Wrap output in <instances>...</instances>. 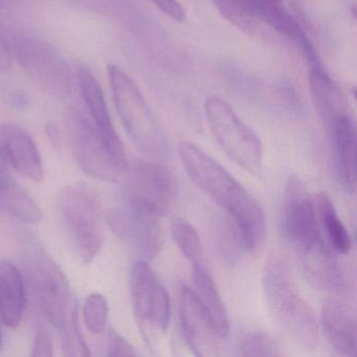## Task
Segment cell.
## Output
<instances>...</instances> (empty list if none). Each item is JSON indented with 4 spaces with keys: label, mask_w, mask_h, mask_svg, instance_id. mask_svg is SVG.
Returning a JSON list of instances; mask_svg holds the SVG:
<instances>
[{
    "label": "cell",
    "mask_w": 357,
    "mask_h": 357,
    "mask_svg": "<svg viewBox=\"0 0 357 357\" xmlns=\"http://www.w3.org/2000/svg\"><path fill=\"white\" fill-rule=\"evenodd\" d=\"M177 153L193 183L225 211L244 252H256L266 235V218L258 200L218 162L191 142H181Z\"/></svg>",
    "instance_id": "obj_1"
},
{
    "label": "cell",
    "mask_w": 357,
    "mask_h": 357,
    "mask_svg": "<svg viewBox=\"0 0 357 357\" xmlns=\"http://www.w3.org/2000/svg\"><path fill=\"white\" fill-rule=\"evenodd\" d=\"M263 288L273 321L292 340L306 349L317 344L319 327L310 305L301 294L287 256L281 250L269 255Z\"/></svg>",
    "instance_id": "obj_2"
},
{
    "label": "cell",
    "mask_w": 357,
    "mask_h": 357,
    "mask_svg": "<svg viewBox=\"0 0 357 357\" xmlns=\"http://www.w3.org/2000/svg\"><path fill=\"white\" fill-rule=\"evenodd\" d=\"M107 74L116 112L133 143L154 160H168L170 142L137 83L116 64L108 66Z\"/></svg>",
    "instance_id": "obj_3"
},
{
    "label": "cell",
    "mask_w": 357,
    "mask_h": 357,
    "mask_svg": "<svg viewBox=\"0 0 357 357\" xmlns=\"http://www.w3.org/2000/svg\"><path fill=\"white\" fill-rule=\"evenodd\" d=\"M62 225L75 254L89 264L104 243L103 208L99 194L89 183L68 185L59 198Z\"/></svg>",
    "instance_id": "obj_4"
},
{
    "label": "cell",
    "mask_w": 357,
    "mask_h": 357,
    "mask_svg": "<svg viewBox=\"0 0 357 357\" xmlns=\"http://www.w3.org/2000/svg\"><path fill=\"white\" fill-rule=\"evenodd\" d=\"M26 271L43 314L61 336L68 333L78 317L68 278L57 263L37 246L26 254Z\"/></svg>",
    "instance_id": "obj_5"
},
{
    "label": "cell",
    "mask_w": 357,
    "mask_h": 357,
    "mask_svg": "<svg viewBox=\"0 0 357 357\" xmlns=\"http://www.w3.org/2000/svg\"><path fill=\"white\" fill-rule=\"evenodd\" d=\"M133 312L142 336L150 350L156 351L170 324V298L149 263L139 260L130 273Z\"/></svg>",
    "instance_id": "obj_6"
},
{
    "label": "cell",
    "mask_w": 357,
    "mask_h": 357,
    "mask_svg": "<svg viewBox=\"0 0 357 357\" xmlns=\"http://www.w3.org/2000/svg\"><path fill=\"white\" fill-rule=\"evenodd\" d=\"M204 112L208 127L225 154L248 172L260 174L263 146L257 133L218 96L206 100Z\"/></svg>",
    "instance_id": "obj_7"
},
{
    "label": "cell",
    "mask_w": 357,
    "mask_h": 357,
    "mask_svg": "<svg viewBox=\"0 0 357 357\" xmlns=\"http://www.w3.org/2000/svg\"><path fill=\"white\" fill-rule=\"evenodd\" d=\"M16 58L22 70L43 91L59 99L72 91L73 79L66 58L47 41L37 37H17L14 41Z\"/></svg>",
    "instance_id": "obj_8"
},
{
    "label": "cell",
    "mask_w": 357,
    "mask_h": 357,
    "mask_svg": "<svg viewBox=\"0 0 357 357\" xmlns=\"http://www.w3.org/2000/svg\"><path fill=\"white\" fill-rule=\"evenodd\" d=\"M125 202L165 216L177 197L172 171L162 162L137 160L127 167Z\"/></svg>",
    "instance_id": "obj_9"
},
{
    "label": "cell",
    "mask_w": 357,
    "mask_h": 357,
    "mask_svg": "<svg viewBox=\"0 0 357 357\" xmlns=\"http://www.w3.org/2000/svg\"><path fill=\"white\" fill-rule=\"evenodd\" d=\"M162 218L158 213L125 202L124 206L110 211L107 222L112 231L141 257L139 260L149 261L164 248Z\"/></svg>",
    "instance_id": "obj_10"
},
{
    "label": "cell",
    "mask_w": 357,
    "mask_h": 357,
    "mask_svg": "<svg viewBox=\"0 0 357 357\" xmlns=\"http://www.w3.org/2000/svg\"><path fill=\"white\" fill-rule=\"evenodd\" d=\"M280 225L284 238L294 246L296 252L321 237L314 204L298 175H291L286 181Z\"/></svg>",
    "instance_id": "obj_11"
},
{
    "label": "cell",
    "mask_w": 357,
    "mask_h": 357,
    "mask_svg": "<svg viewBox=\"0 0 357 357\" xmlns=\"http://www.w3.org/2000/svg\"><path fill=\"white\" fill-rule=\"evenodd\" d=\"M70 139L73 155L87 176L110 183L126 172L127 168L112 158L96 127L82 116L70 120Z\"/></svg>",
    "instance_id": "obj_12"
},
{
    "label": "cell",
    "mask_w": 357,
    "mask_h": 357,
    "mask_svg": "<svg viewBox=\"0 0 357 357\" xmlns=\"http://www.w3.org/2000/svg\"><path fill=\"white\" fill-rule=\"evenodd\" d=\"M178 319L181 338L195 356L219 354L223 340L194 290L185 285L179 291Z\"/></svg>",
    "instance_id": "obj_13"
},
{
    "label": "cell",
    "mask_w": 357,
    "mask_h": 357,
    "mask_svg": "<svg viewBox=\"0 0 357 357\" xmlns=\"http://www.w3.org/2000/svg\"><path fill=\"white\" fill-rule=\"evenodd\" d=\"M78 84L83 101L93 121V126L97 129L104 145L107 148L112 158L127 168L126 152L120 137L112 124V116L108 110L107 102L103 89L95 75L86 66H80L78 70Z\"/></svg>",
    "instance_id": "obj_14"
},
{
    "label": "cell",
    "mask_w": 357,
    "mask_h": 357,
    "mask_svg": "<svg viewBox=\"0 0 357 357\" xmlns=\"http://www.w3.org/2000/svg\"><path fill=\"white\" fill-rule=\"evenodd\" d=\"M0 141L8 165L20 176L34 183H43L45 169L40 152L30 133L17 124H5L0 131Z\"/></svg>",
    "instance_id": "obj_15"
},
{
    "label": "cell",
    "mask_w": 357,
    "mask_h": 357,
    "mask_svg": "<svg viewBox=\"0 0 357 357\" xmlns=\"http://www.w3.org/2000/svg\"><path fill=\"white\" fill-rule=\"evenodd\" d=\"M309 283L319 291L337 294L344 288V275L330 246L319 238L296 252Z\"/></svg>",
    "instance_id": "obj_16"
},
{
    "label": "cell",
    "mask_w": 357,
    "mask_h": 357,
    "mask_svg": "<svg viewBox=\"0 0 357 357\" xmlns=\"http://www.w3.org/2000/svg\"><path fill=\"white\" fill-rule=\"evenodd\" d=\"M325 128L331 142L334 168L338 181L347 191L353 193L356 185V129L353 114L340 116Z\"/></svg>",
    "instance_id": "obj_17"
},
{
    "label": "cell",
    "mask_w": 357,
    "mask_h": 357,
    "mask_svg": "<svg viewBox=\"0 0 357 357\" xmlns=\"http://www.w3.org/2000/svg\"><path fill=\"white\" fill-rule=\"evenodd\" d=\"M321 329L330 346L342 356L356 352V312L348 303L329 300L321 308Z\"/></svg>",
    "instance_id": "obj_18"
},
{
    "label": "cell",
    "mask_w": 357,
    "mask_h": 357,
    "mask_svg": "<svg viewBox=\"0 0 357 357\" xmlns=\"http://www.w3.org/2000/svg\"><path fill=\"white\" fill-rule=\"evenodd\" d=\"M309 86L315 110L324 126H327L340 116L352 114L344 91L323 70V66L311 68L309 72Z\"/></svg>",
    "instance_id": "obj_19"
},
{
    "label": "cell",
    "mask_w": 357,
    "mask_h": 357,
    "mask_svg": "<svg viewBox=\"0 0 357 357\" xmlns=\"http://www.w3.org/2000/svg\"><path fill=\"white\" fill-rule=\"evenodd\" d=\"M26 310V286L20 269L10 262H0V319L7 327L22 323Z\"/></svg>",
    "instance_id": "obj_20"
},
{
    "label": "cell",
    "mask_w": 357,
    "mask_h": 357,
    "mask_svg": "<svg viewBox=\"0 0 357 357\" xmlns=\"http://www.w3.org/2000/svg\"><path fill=\"white\" fill-rule=\"evenodd\" d=\"M192 278L196 296L212 319L220 337L225 340L229 334V314L206 262L192 265Z\"/></svg>",
    "instance_id": "obj_21"
},
{
    "label": "cell",
    "mask_w": 357,
    "mask_h": 357,
    "mask_svg": "<svg viewBox=\"0 0 357 357\" xmlns=\"http://www.w3.org/2000/svg\"><path fill=\"white\" fill-rule=\"evenodd\" d=\"M0 210L28 225H40L43 213L32 196L8 176L0 178Z\"/></svg>",
    "instance_id": "obj_22"
},
{
    "label": "cell",
    "mask_w": 357,
    "mask_h": 357,
    "mask_svg": "<svg viewBox=\"0 0 357 357\" xmlns=\"http://www.w3.org/2000/svg\"><path fill=\"white\" fill-rule=\"evenodd\" d=\"M317 214L323 225L328 239V245L334 252L347 254L352 248V238L342 221L338 217L335 206L330 196L325 192H319L317 196Z\"/></svg>",
    "instance_id": "obj_23"
},
{
    "label": "cell",
    "mask_w": 357,
    "mask_h": 357,
    "mask_svg": "<svg viewBox=\"0 0 357 357\" xmlns=\"http://www.w3.org/2000/svg\"><path fill=\"white\" fill-rule=\"evenodd\" d=\"M170 231L177 248L192 265L206 262L202 240L191 222L181 217H175L171 220Z\"/></svg>",
    "instance_id": "obj_24"
},
{
    "label": "cell",
    "mask_w": 357,
    "mask_h": 357,
    "mask_svg": "<svg viewBox=\"0 0 357 357\" xmlns=\"http://www.w3.org/2000/svg\"><path fill=\"white\" fill-rule=\"evenodd\" d=\"M236 354L238 356L277 357L282 352L277 340L262 331H250L244 333L237 342Z\"/></svg>",
    "instance_id": "obj_25"
},
{
    "label": "cell",
    "mask_w": 357,
    "mask_h": 357,
    "mask_svg": "<svg viewBox=\"0 0 357 357\" xmlns=\"http://www.w3.org/2000/svg\"><path fill=\"white\" fill-rule=\"evenodd\" d=\"M108 303L105 296L101 294H91L87 296L83 304V321L87 329L93 334H100L104 332L107 326Z\"/></svg>",
    "instance_id": "obj_26"
},
{
    "label": "cell",
    "mask_w": 357,
    "mask_h": 357,
    "mask_svg": "<svg viewBox=\"0 0 357 357\" xmlns=\"http://www.w3.org/2000/svg\"><path fill=\"white\" fill-rule=\"evenodd\" d=\"M108 356H135L137 352L132 344L116 330L109 329L107 334Z\"/></svg>",
    "instance_id": "obj_27"
},
{
    "label": "cell",
    "mask_w": 357,
    "mask_h": 357,
    "mask_svg": "<svg viewBox=\"0 0 357 357\" xmlns=\"http://www.w3.org/2000/svg\"><path fill=\"white\" fill-rule=\"evenodd\" d=\"M53 354V340L51 334L45 326L39 324L33 342L32 355L35 357H52Z\"/></svg>",
    "instance_id": "obj_28"
},
{
    "label": "cell",
    "mask_w": 357,
    "mask_h": 357,
    "mask_svg": "<svg viewBox=\"0 0 357 357\" xmlns=\"http://www.w3.org/2000/svg\"><path fill=\"white\" fill-rule=\"evenodd\" d=\"M160 12L175 22H183L185 20V8L178 0H149Z\"/></svg>",
    "instance_id": "obj_29"
},
{
    "label": "cell",
    "mask_w": 357,
    "mask_h": 357,
    "mask_svg": "<svg viewBox=\"0 0 357 357\" xmlns=\"http://www.w3.org/2000/svg\"><path fill=\"white\" fill-rule=\"evenodd\" d=\"M11 51L3 37L0 36V73L7 72L11 68Z\"/></svg>",
    "instance_id": "obj_30"
},
{
    "label": "cell",
    "mask_w": 357,
    "mask_h": 357,
    "mask_svg": "<svg viewBox=\"0 0 357 357\" xmlns=\"http://www.w3.org/2000/svg\"><path fill=\"white\" fill-rule=\"evenodd\" d=\"M8 162L6 158L5 151H3V145H1V141H0V178L8 176Z\"/></svg>",
    "instance_id": "obj_31"
},
{
    "label": "cell",
    "mask_w": 357,
    "mask_h": 357,
    "mask_svg": "<svg viewBox=\"0 0 357 357\" xmlns=\"http://www.w3.org/2000/svg\"><path fill=\"white\" fill-rule=\"evenodd\" d=\"M1 342H3V336H1V331H0V348H1Z\"/></svg>",
    "instance_id": "obj_32"
},
{
    "label": "cell",
    "mask_w": 357,
    "mask_h": 357,
    "mask_svg": "<svg viewBox=\"0 0 357 357\" xmlns=\"http://www.w3.org/2000/svg\"><path fill=\"white\" fill-rule=\"evenodd\" d=\"M0 1H1V0H0Z\"/></svg>",
    "instance_id": "obj_33"
}]
</instances>
